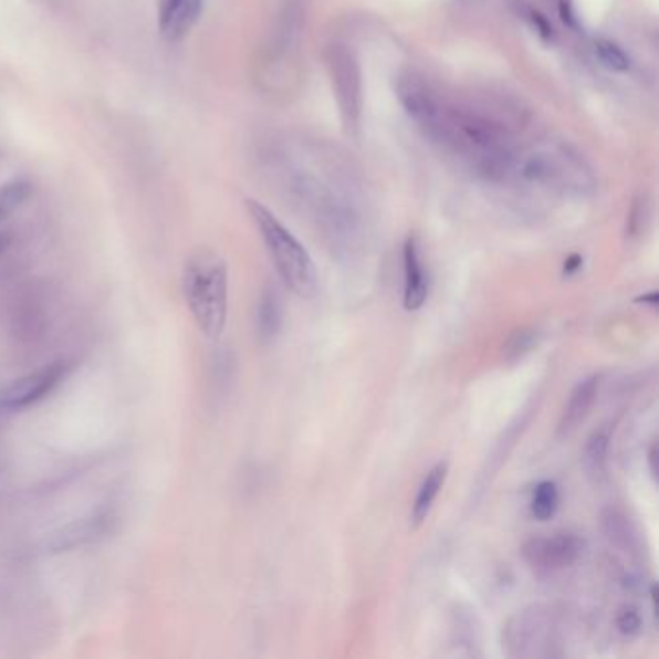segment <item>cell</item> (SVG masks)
I'll return each instance as SVG.
<instances>
[{
    "instance_id": "5bb4252c",
    "label": "cell",
    "mask_w": 659,
    "mask_h": 659,
    "mask_svg": "<svg viewBox=\"0 0 659 659\" xmlns=\"http://www.w3.org/2000/svg\"><path fill=\"white\" fill-rule=\"evenodd\" d=\"M447 472H449V464L447 462H438L426 474V478H423V482L420 483V490L416 493L412 513H410V526L412 529L418 530L422 526L423 522L428 521L431 509H433V503L438 499L439 491L443 490Z\"/></svg>"
},
{
    "instance_id": "8992f818",
    "label": "cell",
    "mask_w": 659,
    "mask_h": 659,
    "mask_svg": "<svg viewBox=\"0 0 659 659\" xmlns=\"http://www.w3.org/2000/svg\"><path fill=\"white\" fill-rule=\"evenodd\" d=\"M333 95L337 100L338 113L348 132L358 130L362 116V74L358 61L348 46L333 45L327 51Z\"/></svg>"
},
{
    "instance_id": "7a4b0ae2",
    "label": "cell",
    "mask_w": 659,
    "mask_h": 659,
    "mask_svg": "<svg viewBox=\"0 0 659 659\" xmlns=\"http://www.w3.org/2000/svg\"><path fill=\"white\" fill-rule=\"evenodd\" d=\"M186 304L201 335L217 341L229 317V268L213 250H198L182 273Z\"/></svg>"
},
{
    "instance_id": "ac0fdd59",
    "label": "cell",
    "mask_w": 659,
    "mask_h": 659,
    "mask_svg": "<svg viewBox=\"0 0 659 659\" xmlns=\"http://www.w3.org/2000/svg\"><path fill=\"white\" fill-rule=\"evenodd\" d=\"M594 53L598 56V61L602 62V66L609 70V72H615V74H627L630 66H632V61H630L627 51L621 45H617L611 39H596Z\"/></svg>"
},
{
    "instance_id": "603a6c76",
    "label": "cell",
    "mask_w": 659,
    "mask_h": 659,
    "mask_svg": "<svg viewBox=\"0 0 659 659\" xmlns=\"http://www.w3.org/2000/svg\"><path fill=\"white\" fill-rule=\"evenodd\" d=\"M10 244H12V234L4 227H0V258L10 248Z\"/></svg>"
},
{
    "instance_id": "2e32d148",
    "label": "cell",
    "mask_w": 659,
    "mask_h": 659,
    "mask_svg": "<svg viewBox=\"0 0 659 659\" xmlns=\"http://www.w3.org/2000/svg\"><path fill=\"white\" fill-rule=\"evenodd\" d=\"M31 193L33 186L23 178H15L0 186V227H4L10 217H14L28 203Z\"/></svg>"
},
{
    "instance_id": "277c9868",
    "label": "cell",
    "mask_w": 659,
    "mask_h": 659,
    "mask_svg": "<svg viewBox=\"0 0 659 659\" xmlns=\"http://www.w3.org/2000/svg\"><path fill=\"white\" fill-rule=\"evenodd\" d=\"M513 172L524 182L561 192L584 193L594 185L590 169L580 155L561 144H540L532 147L529 154L514 155L509 175Z\"/></svg>"
},
{
    "instance_id": "30bf717a",
    "label": "cell",
    "mask_w": 659,
    "mask_h": 659,
    "mask_svg": "<svg viewBox=\"0 0 659 659\" xmlns=\"http://www.w3.org/2000/svg\"><path fill=\"white\" fill-rule=\"evenodd\" d=\"M402 268H405V296L402 304L408 312H416L426 304L430 294V279L423 268L422 252L418 238L410 237L402 245Z\"/></svg>"
},
{
    "instance_id": "9c48e42d",
    "label": "cell",
    "mask_w": 659,
    "mask_h": 659,
    "mask_svg": "<svg viewBox=\"0 0 659 659\" xmlns=\"http://www.w3.org/2000/svg\"><path fill=\"white\" fill-rule=\"evenodd\" d=\"M115 522V509L100 506L92 513L84 514L69 524H62L61 529L51 532L45 537L43 550L46 553H64L93 544V542H100L101 537H105L108 530L113 529Z\"/></svg>"
},
{
    "instance_id": "ba28073f",
    "label": "cell",
    "mask_w": 659,
    "mask_h": 659,
    "mask_svg": "<svg viewBox=\"0 0 659 659\" xmlns=\"http://www.w3.org/2000/svg\"><path fill=\"white\" fill-rule=\"evenodd\" d=\"M584 552L583 537L561 530L550 536L530 537L529 542L522 545V559L526 561L532 571L537 575H552L559 573L563 568L573 567L576 561L580 559Z\"/></svg>"
},
{
    "instance_id": "d6986e66",
    "label": "cell",
    "mask_w": 659,
    "mask_h": 659,
    "mask_svg": "<svg viewBox=\"0 0 659 659\" xmlns=\"http://www.w3.org/2000/svg\"><path fill=\"white\" fill-rule=\"evenodd\" d=\"M540 343V331L536 327H521L513 331L503 346V358L509 364L526 358L532 351H536Z\"/></svg>"
},
{
    "instance_id": "3957f363",
    "label": "cell",
    "mask_w": 659,
    "mask_h": 659,
    "mask_svg": "<svg viewBox=\"0 0 659 659\" xmlns=\"http://www.w3.org/2000/svg\"><path fill=\"white\" fill-rule=\"evenodd\" d=\"M245 208L283 283L300 299H314L320 291V275L304 244L260 201L248 200Z\"/></svg>"
},
{
    "instance_id": "e0dca14e",
    "label": "cell",
    "mask_w": 659,
    "mask_h": 659,
    "mask_svg": "<svg viewBox=\"0 0 659 659\" xmlns=\"http://www.w3.org/2000/svg\"><path fill=\"white\" fill-rule=\"evenodd\" d=\"M561 505L559 488L552 480L536 483L530 499V511L536 521H552Z\"/></svg>"
},
{
    "instance_id": "9a60e30c",
    "label": "cell",
    "mask_w": 659,
    "mask_h": 659,
    "mask_svg": "<svg viewBox=\"0 0 659 659\" xmlns=\"http://www.w3.org/2000/svg\"><path fill=\"white\" fill-rule=\"evenodd\" d=\"M609 443H611V428H607V426H604L602 430L594 431L586 441L583 454L584 470L592 478H598L606 472Z\"/></svg>"
},
{
    "instance_id": "7c38bea8",
    "label": "cell",
    "mask_w": 659,
    "mask_h": 659,
    "mask_svg": "<svg viewBox=\"0 0 659 659\" xmlns=\"http://www.w3.org/2000/svg\"><path fill=\"white\" fill-rule=\"evenodd\" d=\"M599 384H602V376L592 374L575 385V389L568 395L567 405L561 412L559 428H557L559 436L575 431L586 420V416L598 399Z\"/></svg>"
},
{
    "instance_id": "7402d4cb",
    "label": "cell",
    "mask_w": 659,
    "mask_h": 659,
    "mask_svg": "<svg viewBox=\"0 0 659 659\" xmlns=\"http://www.w3.org/2000/svg\"><path fill=\"white\" fill-rule=\"evenodd\" d=\"M584 265V258L580 253H573V255H568L565 263H563V273L565 276H573L583 269Z\"/></svg>"
},
{
    "instance_id": "44dd1931",
    "label": "cell",
    "mask_w": 659,
    "mask_h": 659,
    "mask_svg": "<svg viewBox=\"0 0 659 659\" xmlns=\"http://www.w3.org/2000/svg\"><path fill=\"white\" fill-rule=\"evenodd\" d=\"M617 629L623 637H637L642 630V617L638 614L635 607H623L619 615H617Z\"/></svg>"
},
{
    "instance_id": "6da1fadb",
    "label": "cell",
    "mask_w": 659,
    "mask_h": 659,
    "mask_svg": "<svg viewBox=\"0 0 659 659\" xmlns=\"http://www.w3.org/2000/svg\"><path fill=\"white\" fill-rule=\"evenodd\" d=\"M395 92L412 123L436 144L488 180L509 177L516 155L513 132L495 111L449 100L438 85L416 72L400 74Z\"/></svg>"
},
{
    "instance_id": "4fadbf2b",
    "label": "cell",
    "mask_w": 659,
    "mask_h": 659,
    "mask_svg": "<svg viewBox=\"0 0 659 659\" xmlns=\"http://www.w3.org/2000/svg\"><path fill=\"white\" fill-rule=\"evenodd\" d=\"M283 330V300L275 291V286H268L261 292L255 307V337L260 345L268 346L275 343Z\"/></svg>"
},
{
    "instance_id": "ffe728a7",
    "label": "cell",
    "mask_w": 659,
    "mask_h": 659,
    "mask_svg": "<svg viewBox=\"0 0 659 659\" xmlns=\"http://www.w3.org/2000/svg\"><path fill=\"white\" fill-rule=\"evenodd\" d=\"M602 526L606 532L607 537L614 542L615 545H621V547H630L635 542V532L630 526L629 519L619 511L609 506L604 513H602Z\"/></svg>"
},
{
    "instance_id": "8fae6325",
    "label": "cell",
    "mask_w": 659,
    "mask_h": 659,
    "mask_svg": "<svg viewBox=\"0 0 659 659\" xmlns=\"http://www.w3.org/2000/svg\"><path fill=\"white\" fill-rule=\"evenodd\" d=\"M206 0H161L159 4V31L169 43H178L190 35L200 20Z\"/></svg>"
},
{
    "instance_id": "cb8c5ba5",
    "label": "cell",
    "mask_w": 659,
    "mask_h": 659,
    "mask_svg": "<svg viewBox=\"0 0 659 659\" xmlns=\"http://www.w3.org/2000/svg\"><path fill=\"white\" fill-rule=\"evenodd\" d=\"M637 302H645L646 306L656 307V304H658V294L650 292V294H646L642 299H638Z\"/></svg>"
},
{
    "instance_id": "5b68a950",
    "label": "cell",
    "mask_w": 659,
    "mask_h": 659,
    "mask_svg": "<svg viewBox=\"0 0 659 659\" xmlns=\"http://www.w3.org/2000/svg\"><path fill=\"white\" fill-rule=\"evenodd\" d=\"M555 619L552 611L532 606L514 614L503 629V646L513 658H545L553 656Z\"/></svg>"
},
{
    "instance_id": "52a82bcc",
    "label": "cell",
    "mask_w": 659,
    "mask_h": 659,
    "mask_svg": "<svg viewBox=\"0 0 659 659\" xmlns=\"http://www.w3.org/2000/svg\"><path fill=\"white\" fill-rule=\"evenodd\" d=\"M72 372L69 360H56L15 379L0 391V412H22L51 397Z\"/></svg>"
}]
</instances>
